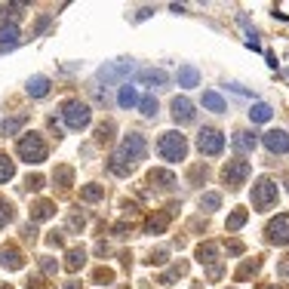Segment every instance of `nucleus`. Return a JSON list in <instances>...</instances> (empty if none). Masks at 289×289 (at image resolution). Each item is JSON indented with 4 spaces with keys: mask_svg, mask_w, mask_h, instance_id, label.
I'll list each match as a JSON object with an SVG mask.
<instances>
[{
    "mask_svg": "<svg viewBox=\"0 0 289 289\" xmlns=\"http://www.w3.org/2000/svg\"><path fill=\"white\" fill-rule=\"evenodd\" d=\"M19 157L25 160V163H43L46 160V145L37 132H25L19 138Z\"/></svg>",
    "mask_w": 289,
    "mask_h": 289,
    "instance_id": "f257e3e1",
    "label": "nucleus"
},
{
    "mask_svg": "<svg viewBox=\"0 0 289 289\" xmlns=\"http://www.w3.org/2000/svg\"><path fill=\"white\" fill-rule=\"evenodd\" d=\"M160 157L169 160V163H176V160H184V154H188V142H184L182 132H163L160 135Z\"/></svg>",
    "mask_w": 289,
    "mask_h": 289,
    "instance_id": "f03ea898",
    "label": "nucleus"
},
{
    "mask_svg": "<svg viewBox=\"0 0 289 289\" xmlns=\"http://www.w3.org/2000/svg\"><path fill=\"white\" fill-rule=\"evenodd\" d=\"M277 197H280V191H277V184L271 179H262V182L252 184V206H256L259 212H268L277 203Z\"/></svg>",
    "mask_w": 289,
    "mask_h": 289,
    "instance_id": "7ed1b4c3",
    "label": "nucleus"
},
{
    "mask_svg": "<svg viewBox=\"0 0 289 289\" xmlns=\"http://www.w3.org/2000/svg\"><path fill=\"white\" fill-rule=\"evenodd\" d=\"M62 117H65V123L71 126V130H83L92 114H89V105H86V102L71 99V102H65V105H62Z\"/></svg>",
    "mask_w": 289,
    "mask_h": 289,
    "instance_id": "20e7f679",
    "label": "nucleus"
},
{
    "mask_svg": "<svg viewBox=\"0 0 289 289\" xmlns=\"http://www.w3.org/2000/svg\"><path fill=\"white\" fill-rule=\"evenodd\" d=\"M249 172H252V166H249V160H228L225 163V169H222V179H225V184L231 191H237L240 184H246V179H249Z\"/></svg>",
    "mask_w": 289,
    "mask_h": 289,
    "instance_id": "39448f33",
    "label": "nucleus"
},
{
    "mask_svg": "<svg viewBox=\"0 0 289 289\" xmlns=\"http://www.w3.org/2000/svg\"><path fill=\"white\" fill-rule=\"evenodd\" d=\"M197 148H200L203 154L215 157V154H222V148H225V135L218 132V130H212V126H203L200 135H197Z\"/></svg>",
    "mask_w": 289,
    "mask_h": 289,
    "instance_id": "423d86ee",
    "label": "nucleus"
},
{
    "mask_svg": "<svg viewBox=\"0 0 289 289\" xmlns=\"http://www.w3.org/2000/svg\"><path fill=\"white\" fill-rule=\"evenodd\" d=\"M264 234H268V240L271 243H277V246H286L289 243V212H283V215H277L274 222L264 228Z\"/></svg>",
    "mask_w": 289,
    "mask_h": 289,
    "instance_id": "0eeeda50",
    "label": "nucleus"
},
{
    "mask_svg": "<svg viewBox=\"0 0 289 289\" xmlns=\"http://www.w3.org/2000/svg\"><path fill=\"white\" fill-rule=\"evenodd\" d=\"M145 151H148V145H145V138L138 135V132H132V135H126L123 138V148H120V154L126 157V160H142L145 157Z\"/></svg>",
    "mask_w": 289,
    "mask_h": 289,
    "instance_id": "6e6552de",
    "label": "nucleus"
},
{
    "mask_svg": "<svg viewBox=\"0 0 289 289\" xmlns=\"http://www.w3.org/2000/svg\"><path fill=\"white\" fill-rule=\"evenodd\" d=\"M262 142H264V148H268V151H274V154H286V151H289V135H286L283 130H271V132H264V135H262Z\"/></svg>",
    "mask_w": 289,
    "mask_h": 289,
    "instance_id": "1a4fd4ad",
    "label": "nucleus"
},
{
    "mask_svg": "<svg viewBox=\"0 0 289 289\" xmlns=\"http://www.w3.org/2000/svg\"><path fill=\"white\" fill-rule=\"evenodd\" d=\"M172 117H176L179 123H191L194 120V105L184 96H176L172 99Z\"/></svg>",
    "mask_w": 289,
    "mask_h": 289,
    "instance_id": "9d476101",
    "label": "nucleus"
},
{
    "mask_svg": "<svg viewBox=\"0 0 289 289\" xmlns=\"http://www.w3.org/2000/svg\"><path fill=\"white\" fill-rule=\"evenodd\" d=\"M0 264L9 268V271H16V268L25 264V259H22V252H19L16 246H3V249H0Z\"/></svg>",
    "mask_w": 289,
    "mask_h": 289,
    "instance_id": "9b49d317",
    "label": "nucleus"
},
{
    "mask_svg": "<svg viewBox=\"0 0 289 289\" xmlns=\"http://www.w3.org/2000/svg\"><path fill=\"white\" fill-rule=\"evenodd\" d=\"M132 166H135V163H132V160H126L120 151H114V154H111V160H108V169L114 172V176H130Z\"/></svg>",
    "mask_w": 289,
    "mask_h": 289,
    "instance_id": "f8f14e48",
    "label": "nucleus"
},
{
    "mask_svg": "<svg viewBox=\"0 0 289 289\" xmlns=\"http://www.w3.org/2000/svg\"><path fill=\"white\" fill-rule=\"evenodd\" d=\"M148 182L157 184V188H172V184H176V176L166 172V169H151L148 172Z\"/></svg>",
    "mask_w": 289,
    "mask_h": 289,
    "instance_id": "ddd939ff",
    "label": "nucleus"
},
{
    "mask_svg": "<svg viewBox=\"0 0 289 289\" xmlns=\"http://www.w3.org/2000/svg\"><path fill=\"white\" fill-rule=\"evenodd\" d=\"M271 117H274V108H271V105H264V102L252 105V111H249V120H252V123H268Z\"/></svg>",
    "mask_w": 289,
    "mask_h": 289,
    "instance_id": "4468645a",
    "label": "nucleus"
},
{
    "mask_svg": "<svg viewBox=\"0 0 289 289\" xmlns=\"http://www.w3.org/2000/svg\"><path fill=\"white\" fill-rule=\"evenodd\" d=\"M179 83L182 86H197L200 83V71H197V68H191V65H184V68H179Z\"/></svg>",
    "mask_w": 289,
    "mask_h": 289,
    "instance_id": "2eb2a0df",
    "label": "nucleus"
},
{
    "mask_svg": "<svg viewBox=\"0 0 289 289\" xmlns=\"http://www.w3.org/2000/svg\"><path fill=\"white\" fill-rule=\"evenodd\" d=\"M138 80H142V83H157V86H163L166 80H169V74L160 71V68H157V71H154V68H148V71L138 74Z\"/></svg>",
    "mask_w": 289,
    "mask_h": 289,
    "instance_id": "dca6fc26",
    "label": "nucleus"
},
{
    "mask_svg": "<svg viewBox=\"0 0 289 289\" xmlns=\"http://www.w3.org/2000/svg\"><path fill=\"white\" fill-rule=\"evenodd\" d=\"M234 148L237 151H256V135L252 132H234Z\"/></svg>",
    "mask_w": 289,
    "mask_h": 289,
    "instance_id": "f3484780",
    "label": "nucleus"
},
{
    "mask_svg": "<svg viewBox=\"0 0 289 289\" xmlns=\"http://www.w3.org/2000/svg\"><path fill=\"white\" fill-rule=\"evenodd\" d=\"M203 105L210 108V111H215V114H222V111H225V99L218 96V92L206 89V92H203Z\"/></svg>",
    "mask_w": 289,
    "mask_h": 289,
    "instance_id": "a211bd4d",
    "label": "nucleus"
},
{
    "mask_svg": "<svg viewBox=\"0 0 289 289\" xmlns=\"http://www.w3.org/2000/svg\"><path fill=\"white\" fill-rule=\"evenodd\" d=\"M28 92H31L34 99L46 96V92H50V80H46V77H31L28 80Z\"/></svg>",
    "mask_w": 289,
    "mask_h": 289,
    "instance_id": "6ab92c4d",
    "label": "nucleus"
},
{
    "mask_svg": "<svg viewBox=\"0 0 289 289\" xmlns=\"http://www.w3.org/2000/svg\"><path fill=\"white\" fill-rule=\"evenodd\" d=\"M55 212V206L50 200H40V203H34V210H31V218L34 222H43V218H50Z\"/></svg>",
    "mask_w": 289,
    "mask_h": 289,
    "instance_id": "aec40b11",
    "label": "nucleus"
},
{
    "mask_svg": "<svg viewBox=\"0 0 289 289\" xmlns=\"http://www.w3.org/2000/svg\"><path fill=\"white\" fill-rule=\"evenodd\" d=\"M19 43V28L9 22V25L0 28V46H16Z\"/></svg>",
    "mask_w": 289,
    "mask_h": 289,
    "instance_id": "412c9836",
    "label": "nucleus"
},
{
    "mask_svg": "<svg viewBox=\"0 0 289 289\" xmlns=\"http://www.w3.org/2000/svg\"><path fill=\"white\" fill-rule=\"evenodd\" d=\"M166 225H169V212H157V215L148 218V234H160Z\"/></svg>",
    "mask_w": 289,
    "mask_h": 289,
    "instance_id": "4be33fe9",
    "label": "nucleus"
},
{
    "mask_svg": "<svg viewBox=\"0 0 289 289\" xmlns=\"http://www.w3.org/2000/svg\"><path fill=\"white\" fill-rule=\"evenodd\" d=\"M215 256H218V246H215V243H200V246H197V259H200L203 264H212Z\"/></svg>",
    "mask_w": 289,
    "mask_h": 289,
    "instance_id": "5701e85b",
    "label": "nucleus"
},
{
    "mask_svg": "<svg viewBox=\"0 0 289 289\" xmlns=\"http://www.w3.org/2000/svg\"><path fill=\"white\" fill-rule=\"evenodd\" d=\"M117 102H120V108H132V105H138V96H135V89L126 83V86H120V96H117Z\"/></svg>",
    "mask_w": 289,
    "mask_h": 289,
    "instance_id": "b1692460",
    "label": "nucleus"
},
{
    "mask_svg": "<svg viewBox=\"0 0 289 289\" xmlns=\"http://www.w3.org/2000/svg\"><path fill=\"white\" fill-rule=\"evenodd\" d=\"M83 262H86V249H71V252H68L65 268L68 271H77V268H83Z\"/></svg>",
    "mask_w": 289,
    "mask_h": 289,
    "instance_id": "393cba45",
    "label": "nucleus"
},
{
    "mask_svg": "<svg viewBox=\"0 0 289 289\" xmlns=\"http://www.w3.org/2000/svg\"><path fill=\"white\" fill-rule=\"evenodd\" d=\"M102 197H105V188H102V184H86V188L80 191V200H86V203L102 200Z\"/></svg>",
    "mask_w": 289,
    "mask_h": 289,
    "instance_id": "a878e982",
    "label": "nucleus"
},
{
    "mask_svg": "<svg viewBox=\"0 0 289 289\" xmlns=\"http://www.w3.org/2000/svg\"><path fill=\"white\" fill-rule=\"evenodd\" d=\"M246 210H234V212H231L228 215V231H237V228H243L246 225Z\"/></svg>",
    "mask_w": 289,
    "mask_h": 289,
    "instance_id": "bb28decb",
    "label": "nucleus"
},
{
    "mask_svg": "<svg viewBox=\"0 0 289 289\" xmlns=\"http://www.w3.org/2000/svg\"><path fill=\"white\" fill-rule=\"evenodd\" d=\"M13 172H16L13 160H9L6 154H0V182H9V179H13Z\"/></svg>",
    "mask_w": 289,
    "mask_h": 289,
    "instance_id": "cd10ccee",
    "label": "nucleus"
},
{
    "mask_svg": "<svg viewBox=\"0 0 289 289\" xmlns=\"http://www.w3.org/2000/svg\"><path fill=\"white\" fill-rule=\"evenodd\" d=\"M138 108H142V114H145V117H154V114H157V99H154V96L138 99Z\"/></svg>",
    "mask_w": 289,
    "mask_h": 289,
    "instance_id": "c85d7f7f",
    "label": "nucleus"
},
{
    "mask_svg": "<svg viewBox=\"0 0 289 289\" xmlns=\"http://www.w3.org/2000/svg\"><path fill=\"white\" fill-rule=\"evenodd\" d=\"M25 120H28V117H13V120H3V135H13V132H19L22 126H25Z\"/></svg>",
    "mask_w": 289,
    "mask_h": 289,
    "instance_id": "c756f323",
    "label": "nucleus"
},
{
    "mask_svg": "<svg viewBox=\"0 0 289 289\" xmlns=\"http://www.w3.org/2000/svg\"><path fill=\"white\" fill-rule=\"evenodd\" d=\"M259 264H262L259 259H252V262H246V264H243V268H240V271L234 274V280H243V277H249L252 271H259Z\"/></svg>",
    "mask_w": 289,
    "mask_h": 289,
    "instance_id": "7c9ffc66",
    "label": "nucleus"
},
{
    "mask_svg": "<svg viewBox=\"0 0 289 289\" xmlns=\"http://www.w3.org/2000/svg\"><path fill=\"white\" fill-rule=\"evenodd\" d=\"M200 206L203 210H218V206H222V197H218V194H203Z\"/></svg>",
    "mask_w": 289,
    "mask_h": 289,
    "instance_id": "2f4dec72",
    "label": "nucleus"
},
{
    "mask_svg": "<svg viewBox=\"0 0 289 289\" xmlns=\"http://www.w3.org/2000/svg\"><path fill=\"white\" fill-rule=\"evenodd\" d=\"M126 71H130V65H117V68H108V71H102L99 77H102V80H105V83H108L111 77H120V74H126Z\"/></svg>",
    "mask_w": 289,
    "mask_h": 289,
    "instance_id": "473e14b6",
    "label": "nucleus"
},
{
    "mask_svg": "<svg viewBox=\"0 0 289 289\" xmlns=\"http://www.w3.org/2000/svg\"><path fill=\"white\" fill-rule=\"evenodd\" d=\"M111 132H114V123H102L96 130V138L99 142H111Z\"/></svg>",
    "mask_w": 289,
    "mask_h": 289,
    "instance_id": "72a5a7b5",
    "label": "nucleus"
},
{
    "mask_svg": "<svg viewBox=\"0 0 289 289\" xmlns=\"http://www.w3.org/2000/svg\"><path fill=\"white\" fill-rule=\"evenodd\" d=\"M9 218H13V206H9L6 200H0V225H6Z\"/></svg>",
    "mask_w": 289,
    "mask_h": 289,
    "instance_id": "f704fd0d",
    "label": "nucleus"
},
{
    "mask_svg": "<svg viewBox=\"0 0 289 289\" xmlns=\"http://www.w3.org/2000/svg\"><path fill=\"white\" fill-rule=\"evenodd\" d=\"M151 264H163L166 262V249H157V252H151V259H148Z\"/></svg>",
    "mask_w": 289,
    "mask_h": 289,
    "instance_id": "c9c22d12",
    "label": "nucleus"
},
{
    "mask_svg": "<svg viewBox=\"0 0 289 289\" xmlns=\"http://www.w3.org/2000/svg\"><path fill=\"white\" fill-rule=\"evenodd\" d=\"M111 277H114V274H111L108 268H99V271H96V283H108Z\"/></svg>",
    "mask_w": 289,
    "mask_h": 289,
    "instance_id": "e433bc0d",
    "label": "nucleus"
},
{
    "mask_svg": "<svg viewBox=\"0 0 289 289\" xmlns=\"http://www.w3.org/2000/svg\"><path fill=\"white\" fill-rule=\"evenodd\" d=\"M55 176H59V182H62V184H71V169H68V166H62L59 172H55Z\"/></svg>",
    "mask_w": 289,
    "mask_h": 289,
    "instance_id": "4c0bfd02",
    "label": "nucleus"
},
{
    "mask_svg": "<svg viewBox=\"0 0 289 289\" xmlns=\"http://www.w3.org/2000/svg\"><path fill=\"white\" fill-rule=\"evenodd\" d=\"M55 268H59V264H55L53 259H43V271H46V274H53Z\"/></svg>",
    "mask_w": 289,
    "mask_h": 289,
    "instance_id": "58836bf2",
    "label": "nucleus"
},
{
    "mask_svg": "<svg viewBox=\"0 0 289 289\" xmlns=\"http://www.w3.org/2000/svg\"><path fill=\"white\" fill-rule=\"evenodd\" d=\"M40 184H43L40 176H28V188H40Z\"/></svg>",
    "mask_w": 289,
    "mask_h": 289,
    "instance_id": "ea45409f",
    "label": "nucleus"
},
{
    "mask_svg": "<svg viewBox=\"0 0 289 289\" xmlns=\"http://www.w3.org/2000/svg\"><path fill=\"white\" fill-rule=\"evenodd\" d=\"M277 274H283V277H289V259H286V262H280V264H277Z\"/></svg>",
    "mask_w": 289,
    "mask_h": 289,
    "instance_id": "a19ab883",
    "label": "nucleus"
},
{
    "mask_svg": "<svg viewBox=\"0 0 289 289\" xmlns=\"http://www.w3.org/2000/svg\"><path fill=\"white\" fill-rule=\"evenodd\" d=\"M228 252H231V256H240V252H243V243H231Z\"/></svg>",
    "mask_w": 289,
    "mask_h": 289,
    "instance_id": "79ce46f5",
    "label": "nucleus"
},
{
    "mask_svg": "<svg viewBox=\"0 0 289 289\" xmlns=\"http://www.w3.org/2000/svg\"><path fill=\"white\" fill-rule=\"evenodd\" d=\"M65 289H83V286H77V283H65Z\"/></svg>",
    "mask_w": 289,
    "mask_h": 289,
    "instance_id": "37998d69",
    "label": "nucleus"
},
{
    "mask_svg": "<svg viewBox=\"0 0 289 289\" xmlns=\"http://www.w3.org/2000/svg\"><path fill=\"white\" fill-rule=\"evenodd\" d=\"M271 289H277V286H271ZM280 289H286V286H280Z\"/></svg>",
    "mask_w": 289,
    "mask_h": 289,
    "instance_id": "c03bdc74",
    "label": "nucleus"
},
{
    "mask_svg": "<svg viewBox=\"0 0 289 289\" xmlns=\"http://www.w3.org/2000/svg\"><path fill=\"white\" fill-rule=\"evenodd\" d=\"M0 289H9V286H0Z\"/></svg>",
    "mask_w": 289,
    "mask_h": 289,
    "instance_id": "a18cd8bd",
    "label": "nucleus"
}]
</instances>
